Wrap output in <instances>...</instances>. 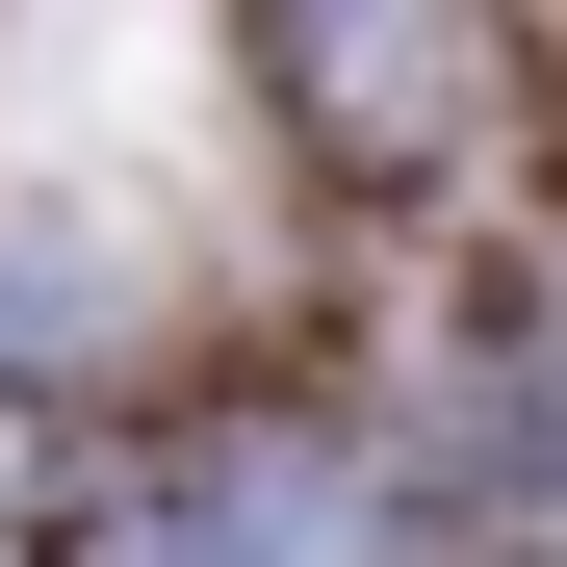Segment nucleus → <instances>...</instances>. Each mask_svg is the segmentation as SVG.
Instances as JSON below:
<instances>
[{
	"instance_id": "1",
	"label": "nucleus",
	"mask_w": 567,
	"mask_h": 567,
	"mask_svg": "<svg viewBox=\"0 0 567 567\" xmlns=\"http://www.w3.org/2000/svg\"><path fill=\"white\" fill-rule=\"evenodd\" d=\"M284 104H310L336 155H439L464 130V0H258Z\"/></svg>"
},
{
	"instance_id": "2",
	"label": "nucleus",
	"mask_w": 567,
	"mask_h": 567,
	"mask_svg": "<svg viewBox=\"0 0 567 567\" xmlns=\"http://www.w3.org/2000/svg\"><path fill=\"white\" fill-rule=\"evenodd\" d=\"M104 567H361V491H336L310 439H233V464H181Z\"/></svg>"
}]
</instances>
